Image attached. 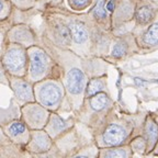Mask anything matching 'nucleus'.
<instances>
[{"mask_svg": "<svg viewBox=\"0 0 158 158\" xmlns=\"http://www.w3.org/2000/svg\"><path fill=\"white\" fill-rule=\"evenodd\" d=\"M128 135L127 126L118 121L110 122L96 137V145L99 148L118 147L126 141Z\"/></svg>", "mask_w": 158, "mask_h": 158, "instance_id": "7ed1b4c3", "label": "nucleus"}, {"mask_svg": "<svg viewBox=\"0 0 158 158\" xmlns=\"http://www.w3.org/2000/svg\"><path fill=\"white\" fill-rule=\"evenodd\" d=\"M54 36L56 42L62 46H68L72 43V34L67 25L58 23L54 27Z\"/></svg>", "mask_w": 158, "mask_h": 158, "instance_id": "2eb2a0df", "label": "nucleus"}, {"mask_svg": "<svg viewBox=\"0 0 158 158\" xmlns=\"http://www.w3.org/2000/svg\"><path fill=\"white\" fill-rule=\"evenodd\" d=\"M90 0H70V3L74 6L75 8H84L89 3Z\"/></svg>", "mask_w": 158, "mask_h": 158, "instance_id": "5701e85b", "label": "nucleus"}, {"mask_svg": "<svg viewBox=\"0 0 158 158\" xmlns=\"http://www.w3.org/2000/svg\"><path fill=\"white\" fill-rule=\"evenodd\" d=\"M103 90H104L103 80L100 78H94L91 80H89L88 85H87L85 98L87 99V98H90V97H94L96 94H100V92H103Z\"/></svg>", "mask_w": 158, "mask_h": 158, "instance_id": "f3484780", "label": "nucleus"}, {"mask_svg": "<svg viewBox=\"0 0 158 158\" xmlns=\"http://www.w3.org/2000/svg\"><path fill=\"white\" fill-rule=\"evenodd\" d=\"M0 47H1V35H0ZM0 54H1V51H0ZM1 59V58H0Z\"/></svg>", "mask_w": 158, "mask_h": 158, "instance_id": "bb28decb", "label": "nucleus"}, {"mask_svg": "<svg viewBox=\"0 0 158 158\" xmlns=\"http://www.w3.org/2000/svg\"><path fill=\"white\" fill-rule=\"evenodd\" d=\"M76 118L74 116L69 118H63L60 114L57 112H51L48 122L45 126L44 131L51 136L53 141H56L65 133L69 132L75 127Z\"/></svg>", "mask_w": 158, "mask_h": 158, "instance_id": "423d86ee", "label": "nucleus"}, {"mask_svg": "<svg viewBox=\"0 0 158 158\" xmlns=\"http://www.w3.org/2000/svg\"><path fill=\"white\" fill-rule=\"evenodd\" d=\"M0 158H33L24 146L15 145L13 143L0 144Z\"/></svg>", "mask_w": 158, "mask_h": 158, "instance_id": "9d476101", "label": "nucleus"}, {"mask_svg": "<svg viewBox=\"0 0 158 158\" xmlns=\"http://www.w3.org/2000/svg\"><path fill=\"white\" fill-rule=\"evenodd\" d=\"M136 18L141 23H147L153 19V10L147 6H143L137 10Z\"/></svg>", "mask_w": 158, "mask_h": 158, "instance_id": "6ab92c4d", "label": "nucleus"}, {"mask_svg": "<svg viewBox=\"0 0 158 158\" xmlns=\"http://www.w3.org/2000/svg\"><path fill=\"white\" fill-rule=\"evenodd\" d=\"M29 57V81H39L44 78L49 67V57L42 48L31 47L27 51Z\"/></svg>", "mask_w": 158, "mask_h": 158, "instance_id": "39448f33", "label": "nucleus"}, {"mask_svg": "<svg viewBox=\"0 0 158 158\" xmlns=\"http://www.w3.org/2000/svg\"><path fill=\"white\" fill-rule=\"evenodd\" d=\"M27 52L19 44H11L1 55V64L6 73L12 77H24L27 74Z\"/></svg>", "mask_w": 158, "mask_h": 158, "instance_id": "f03ea898", "label": "nucleus"}, {"mask_svg": "<svg viewBox=\"0 0 158 158\" xmlns=\"http://www.w3.org/2000/svg\"><path fill=\"white\" fill-rule=\"evenodd\" d=\"M94 15L98 19H104L106 17V11L104 9V0H98L94 9Z\"/></svg>", "mask_w": 158, "mask_h": 158, "instance_id": "412c9836", "label": "nucleus"}, {"mask_svg": "<svg viewBox=\"0 0 158 158\" xmlns=\"http://www.w3.org/2000/svg\"><path fill=\"white\" fill-rule=\"evenodd\" d=\"M51 112L37 102H31L21 106V120L31 131L44 130Z\"/></svg>", "mask_w": 158, "mask_h": 158, "instance_id": "20e7f679", "label": "nucleus"}, {"mask_svg": "<svg viewBox=\"0 0 158 158\" xmlns=\"http://www.w3.org/2000/svg\"><path fill=\"white\" fill-rule=\"evenodd\" d=\"M131 146L99 148L98 158H131Z\"/></svg>", "mask_w": 158, "mask_h": 158, "instance_id": "f8f14e48", "label": "nucleus"}, {"mask_svg": "<svg viewBox=\"0 0 158 158\" xmlns=\"http://www.w3.org/2000/svg\"><path fill=\"white\" fill-rule=\"evenodd\" d=\"M35 102L49 112H57L62 108L65 98V89L55 80H46L34 86Z\"/></svg>", "mask_w": 158, "mask_h": 158, "instance_id": "f257e3e1", "label": "nucleus"}, {"mask_svg": "<svg viewBox=\"0 0 158 158\" xmlns=\"http://www.w3.org/2000/svg\"><path fill=\"white\" fill-rule=\"evenodd\" d=\"M126 51H127V46H126L125 43L118 42L112 48V56L115 57V58H121L126 54Z\"/></svg>", "mask_w": 158, "mask_h": 158, "instance_id": "aec40b11", "label": "nucleus"}, {"mask_svg": "<svg viewBox=\"0 0 158 158\" xmlns=\"http://www.w3.org/2000/svg\"><path fill=\"white\" fill-rule=\"evenodd\" d=\"M144 42L149 46H155L158 44V23H154L149 27L144 35Z\"/></svg>", "mask_w": 158, "mask_h": 158, "instance_id": "a211bd4d", "label": "nucleus"}, {"mask_svg": "<svg viewBox=\"0 0 158 158\" xmlns=\"http://www.w3.org/2000/svg\"><path fill=\"white\" fill-rule=\"evenodd\" d=\"M99 156V147L96 144L82 146L78 151L75 152L72 155L67 156L66 158H98Z\"/></svg>", "mask_w": 158, "mask_h": 158, "instance_id": "dca6fc26", "label": "nucleus"}, {"mask_svg": "<svg viewBox=\"0 0 158 158\" xmlns=\"http://www.w3.org/2000/svg\"><path fill=\"white\" fill-rule=\"evenodd\" d=\"M106 9H108L109 11H112V10L114 9V1H113V0H111V1L108 3V7H106Z\"/></svg>", "mask_w": 158, "mask_h": 158, "instance_id": "393cba45", "label": "nucleus"}, {"mask_svg": "<svg viewBox=\"0 0 158 158\" xmlns=\"http://www.w3.org/2000/svg\"><path fill=\"white\" fill-rule=\"evenodd\" d=\"M9 86L20 106L35 102L34 87L29 80H25L23 77L11 76L9 78Z\"/></svg>", "mask_w": 158, "mask_h": 158, "instance_id": "0eeeda50", "label": "nucleus"}, {"mask_svg": "<svg viewBox=\"0 0 158 158\" xmlns=\"http://www.w3.org/2000/svg\"><path fill=\"white\" fill-rule=\"evenodd\" d=\"M144 135H145L146 143H147L148 152H151L153 148H155L156 144L158 142V125L153 120H147L145 122L144 127Z\"/></svg>", "mask_w": 158, "mask_h": 158, "instance_id": "4468645a", "label": "nucleus"}, {"mask_svg": "<svg viewBox=\"0 0 158 158\" xmlns=\"http://www.w3.org/2000/svg\"><path fill=\"white\" fill-rule=\"evenodd\" d=\"M2 9H3V3H2V1L0 0V13H1V11H2Z\"/></svg>", "mask_w": 158, "mask_h": 158, "instance_id": "a878e982", "label": "nucleus"}, {"mask_svg": "<svg viewBox=\"0 0 158 158\" xmlns=\"http://www.w3.org/2000/svg\"><path fill=\"white\" fill-rule=\"evenodd\" d=\"M5 135L11 143L15 145L25 146L31 138V130L21 118H15L2 126Z\"/></svg>", "mask_w": 158, "mask_h": 158, "instance_id": "6e6552de", "label": "nucleus"}, {"mask_svg": "<svg viewBox=\"0 0 158 158\" xmlns=\"http://www.w3.org/2000/svg\"><path fill=\"white\" fill-rule=\"evenodd\" d=\"M134 81H135V84L139 87H143L146 85V80H144V79H142V78H135L134 79Z\"/></svg>", "mask_w": 158, "mask_h": 158, "instance_id": "b1692460", "label": "nucleus"}, {"mask_svg": "<svg viewBox=\"0 0 158 158\" xmlns=\"http://www.w3.org/2000/svg\"><path fill=\"white\" fill-rule=\"evenodd\" d=\"M72 34V41L76 44H84L88 41V31L84 23L78 21H73L68 25Z\"/></svg>", "mask_w": 158, "mask_h": 158, "instance_id": "ddd939ff", "label": "nucleus"}, {"mask_svg": "<svg viewBox=\"0 0 158 158\" xmlns=\"http://www.w3.org/2000/svg\"><path fill=\"white\" fill-rule=\"evenodd\" d=\"M9 39L13 44H19L21 46L31 45L33 43V34L27 27H17L9 32Z\"/></svg>", "mask_w": 158, "mask_h": 158, "instance_id": "9b49d317", "label": "nucleus"}, {"mask_svg": "<svg viewBox=\"0 0 158 158\" xmlns=\"http://www.w3.org/2000/svg\"><path fill=\"white\" fill-rule=\"evenodd\" d=\"M54 145L51 136L44 130H35L31 131V138L24 148L30 154H43L48 152Z\"/></svg>", "mask_w": 158, "mask_h": 158, "instance_id": "1a4fd4ad", "label": "nucleus"}, {"mask_svg": "<svg viewBox=\"0 0 158 158\" xmlns=\"http://www.w3.org/2000/svg\"><path fill=\"white\" fill-rule=\"evenodd\" d=\"M7 73H6L5 68H3L1 60H0V85H9V79L7 77Z\"/></svg>", "mask_w": 158, "mask_h": 158, "instance_id": "4be33fe9", "label": "nucleus"}]
</instances>
